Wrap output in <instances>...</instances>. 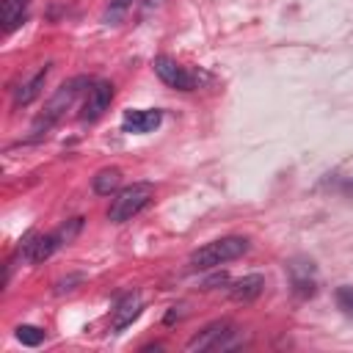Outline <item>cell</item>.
<instances>
[{"instance_id":"9","label":"cell","mask_w":353,"mask_h":353,"mask_svg":"<svg viewBox=\"0 0 353 353\" xmlns=\"http://www.w3.org/2000/svg\"><path fill=\"white\" fill-rule=\"evenodd\" d=\"M262 290H265V276L251 273V276L238 279V282L229 287V298L238 301V304H251V301H257V298L262 295Z\"/></svg>"},{"instance_id":"10","label":"cell","mask_w":353,"mask_h":353,"mask_svg":"<svg viewBox=\"0 0 353 353\" xmlns=\"http://www.w3.org/2000/svg\"><path fill=\"white\" fill-rule=\"evenodd\" d=\"M141 295L138 293H127L119 304H116V309H113V320H111V326H113V331H124L138 315H141Z\"/></svg>"},{"instance_id":"14","label":"cell","mask_w":353,"mask_h":353,"mask_svg":"<svg viewBox=\"0 0 353 353\" xmlns=\"http://www.w3.org/2000/svg\"><path fill=\"white\" fill-rule=\"evenodd\" d=\"M61 238L53 232V235H39V243H36V251H34V260L31 262H45L47 257H53L56 249H61Z\"/></svg>"},{"instance_id":"7","label":"cell","mask_w":353,"mask_h":353,"mask_svg":"<svg viewBox=\"0 0 353 353\" xmlns=\"http://www.w3.org/2000/svg\"><path fill=\"white\" fill-rule=\"evenodd\" d=\"M290 273H293V287L301 298H312L317 293V284H315V265L312 260H293L290 265Z\"/></svg>"},{"instance_id":"3","label":"cell","mask_w":353,"mask_h":353,"mask_svg":"<svg viewBox=\"0 0 353 353\" xmlns=\"http://www.w3.org/2000/svg\"><path fill=\"white\" fill-rule=\"evenodd\" d=\"M155 196V185L152 183H133L127 188H122L113 202H111V210H108V218L113 224H124L130 221L133 216H138Z\"/></svg>"},{"instance_id":"6","label":"cell","mask_w":353,"mask_h":353,"mask_svg":"<svg viewBox=\"0 0 353 353\" xmlns=\"http://www.w3.org/2000/svg\"><path fill=\"white\" fill-rule=\"evenodd\" d=\"M111 100H113V86L108 80H100L89 89V97H86V105H83V122H97L108 108H111Z\"/></svg>"},{"instance_id":"13","label":"cell","mask_w":353,"mask_h":353,"mask_svg":"<svg viewBox=\"0 0 353 353\" xmlns=\"http://www.w3.org/2000/svg\"><path fill=\"white\" fill-rule=\"evenodd\" d=\"M45 80H47V67L45 69H39L25 86H20L17 89V94H14V105L17 108H23V105H31L39 94H42V89H45Z\"/></svg>"},{"instance_id":"5","label":"cell","mask_w":353,"mask_h":353,"mask_svg":"<svg viewBox=\"0 0 353 353\" xmlns=\"http://www.w3.org/2000/svg\"><path fill=\"white\" fill-rule=\"evenodd\" d=\"M155 75L171 86V89H180V91H194L196 89V78L183 67V64H176L174 58L168 56H157L155 58Z\"/></svg>"},{"instance_id":"20","label":"cell","mask_w":353,"mask_h":353,"mask_svg":"<svg viewBox=\"0 0 353 353\" xmlns=\"http://www.w3.org/2000/svg\"><path fill=\"white\" fill-rule=\"evenodd\" d=\"M213 284H227V273H216V276H210V279L205 282V290H210Z\"/></svg>"},{"instance_id":"18","label":"cell","mask_w":353,"mask_h":353,"mask_svg":"<svg viewBox=\"0 0 353 353\" xmlns=\"http://www.w3.org/2000/svg\"><path fill=\"white\" fill-rule=\"evenodd\" d=\"M80 227H83V218H72V221H67V224H64V227H61V229H58L56 235L61 238V243H64V246H69V243H72V240L78 238Z\"/></svg>"},{"instance_id":"2","label":"cell","mask_w":353,"mask_h":353,"mask_svg":"<svg viewBox=\"0 0 353 353\" xmlns=\"http://www.w3.org/2000/svg\"><path fill=\"white\" fill-rule=\"evenodd\" d=\"M249 251V240L246 238H221V240H213L207 246H202L199 251L191 254V268L194 271H207V268H216V265H224V262H232L238 257H243Z\"/></svg>"},{"instance_id":"12","label":"cell","mask_w":353,"mask_h":353,"mask_svg":"<svg viewBox=\"0 0 353 353\" xmlns=\"http://www.w3.org/2000/svg\"><path fill=\"white\" fill-rule=\"evenodd\" d=\"M119 185H122V171H119V168H102V171H97V176L91 180V188H94V194H100V196H113V194H119Z\"/></svg>"},{"instance_id":"17","label":"cell","mask_w":353,"mask_h":353,"mask_svg":"<svg viewBox=\"0 0 353 353\" xmlns=\"http://www.w3.org/2000/svg\"><path fill=\"white\" fill-rule=\"evenodd\" d=\"M337 306L348 315V317H353V287H348V284H342V287H337Z\"/></svg>"},{"instance_id":"8","label":"cell","mask_w":353,"mask_h":353,"mask_svg":"<svg viewBox=\"0 0 353 353\" xmlns=\"http://www.w3.org/2000/svg\"><path fill=\"white\" fill-rule=\"evenodd\" d=\"M163 122V113L157 108H149V111H124V119H122V127L124 133H152L157 130Z\"/></svg>"},{"instance_id":"16","label":"cell","mask_w":353,"mask_h":353,"mask_svg":"<svg viewBox=\"0 0 353 353\" xmlns=\"http://www.w3.org/2000/svg\"><path fill=\"white\" fill-rule=\"evenodd\" d=\"M130 6H133V0H111V6H108V12H105V23H108V25H116V23L127 14Z\"/></svg>"},{"instance_id":"15","label":"cell","mask_w":353,"mask_h":353,"mask_svg":"<svg viewBox=\"0 0 353 353\" xmlns=\"http://www.w3.org/2000/svg\"><path fill=\"white\" fill-rule=\"evenodd\" d=\"M17 339H20L23 345H28V348H36V345L45 342V331L36 328V326H20V328H17Z\"/></svg>"},{"instance_id":"1","label":"cell","mask_w":353,"mask_h":353,"mask_svg":"<svg viewBox=\"0 0 353 353\" xmlns=\"http://www.w3.org/2000/svg\"><path fill=\"white\" fill-rule=\"evenodd\" d=\"M89 86H91V80H89V78H83V75H80V78L67 80L64 86H58V91L50 97V102L45 105V111H42V113H39V119L34 122V130H31V133H34V138L47 135V133H50V130L64 119V113L75 105V100H78Z\"/></svg>"},{"instance_id":"11","label":"cell","mask_w":353,"mask_h":353,"mask_svg":"<svg viewBox=\"0 0 353 353\" xmlns=\"http://www.w3.org/2000/svg\"><path fill=\"white\" fill-rule=\"evenodd\" d=\"M25 9H28V0H0V23H3L6 34L23 25Z\"/></svg>"},{"instance_id":"21","label":"cell","mask_w":353,"mask_h":353,"mask_svg":"<svg viewBox=\"0 0 353 353\" xmlns=\"http://www.w3.org/2000/svg\"><path fill=\"white\" fill-rule=\"evenodd\" d=\"M342 191H345V194H348V196H353V180H350V183H348V185H345V188H342Z\"/></svg>"},{"instance_id":"19","label":"cell","mask_w":353,"mask_h":353,"mask_svg":"<svg viewBox=\"0 0 353 353\" xmlns=\"http://www.w3.org/2000/svg\"><path fill=\"white\" fill-rule=\"evenodd\" d=\"M83 282V276L78 273V276H69V279H64V282H58V290L56 293H69V290H75L72 284H80Z\"/></svg>"},{"instance_id":"4","label":"cell","mask_w":353,"mask_h":353,"mask_svg":"<svg viewBox=\"0 0 353 353\" xmlns=\"http://www.w3.org/2000/svg\"><path fill=\"white\" fill-rule=\"evenodd\" d=\"M238 337V326L229 320H216L210 326H205L199 334H194L185 345V350H227L235 345Z\"/></svg>"}]
</instances>
